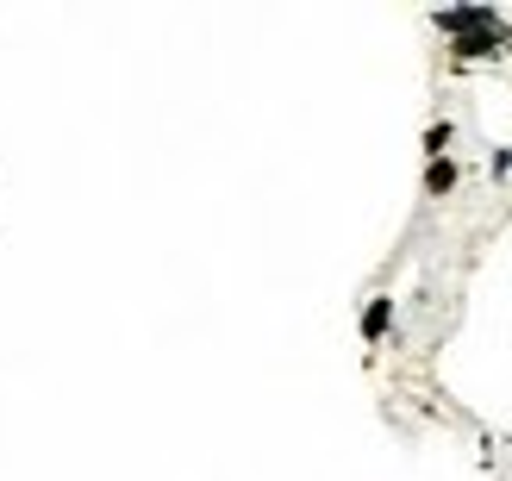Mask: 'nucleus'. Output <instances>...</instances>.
Here are the masks:
<instances>
[{"label":"nucleus","instance_id":"nucleus-4","mask_svg":"<svg viewBox=\"0 0 512 481\" xmlns=\"http://www.w3.org/2000/svg\"><path fill=\"white\" fill-rule=\"evenodd\" d=\"M425 188H431V194H450V188H456V163H450V157H431Z\"/></svg>","mask_w":512,"mask_h":481},{"label":"nucleus","instance_id":"nucleus-5","mask_svg":"<svg viewBox=\"0 0 512 481\" xmlns=\"http://www.w3.org/2000/svg\"><path fill=\"white\" fill-rule=\"evenodd\" d=\"M444 144H450V125H431V138H425V150H431V157H444Z\"/></svg>","mask_w":512,"mask_h":481},{"label":"nucleus","instance_id":"nucleus-2","mask_svg":"<svg viewBox=\"0 0 512 481\" xmlns=\"http://www.w3.org/2000/svg\"><path fill=\"white\" fill-rule=\"evenodd\" d=\"M506 50V25H488V32H463L456 38V57H500Z\"/></svg>","mask_w":512,"mask_h":481},{"label":"nucleus","instance_id":"nucleus-1","mask_svg":"<svg viewBox=\"0 0 512 481\" xmlns=\"http://www.w3.org/2000/svg\"><path fill=\"white\" fill-rule=\"evenodd\" d=\"M438 25L450 38H463V32H488V25H506L494 7H450V13H438Z\"/></svg>","mask_w":512,"mask_h":481},{"label":"nucleus","instance_id":"nucleus-3","mask_svg":"<svg viewBox=\"0 0 512 481\" xmlns=\"http://www.w3.org/2000/svg\"><path fill=\"white\" fill-rule=\"evenodd\" d=\"M388 319H394V300H369V313H363V338L375 344L381 332H388Z\"/></svg>","mask_w":512,"mask_h":481}]
</instances>
